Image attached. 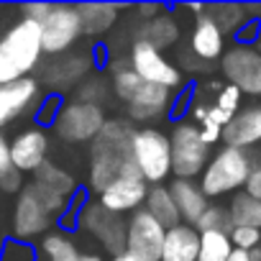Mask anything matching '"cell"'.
Segmentation results:
<instances>
[{
  "label": "cell",
  "mask_w": 261,
  "mask_h": 261,
  "mask_svg": "<svg viewBox=\"0 0 261 261\" xmlns=\"http://www.w3.org/2000/svg\"><path fill=\"white\" fill-rule=\"evenodd\" d=\"M80 21H82V34H105L108 29H113V23L118 21L120 8L115 3H82L77 6Z\"/></svg>",
  "instance_id": "cell-24"
},
{
  "label": "cell",
  "mask_w": 261,
  "mask_h": 261,
  "mask_svg": "<svg viewBox=\"0 0 261 261\" xmlns=\"http://www.w3.org/2000/svg\"><path fill=\"white\" fill-rule=\"evenodd\" d=\"M90 69H92V57L87 51H69L46 67L44 82L54 90H67V87H74L77 82L87 80Z\"/></svg>",
  "instance_id": "cell-18"
},
{
  "label": "cell",
  "mask_w": 261,
  "mask_h": 261,
  "mask_svg": "<svg viewBox=\"0 0 261 261\" xmlns=\"http://www.w3.org/2000/svg\"><path fill=\"white\" fill-rule=\"evenodd\" d=\"M130 159H134L141 179L149 185H162L172 174L169 136L159 128H134L130 134Z\"/></svg>",
  "instance_id": "cell-6"
},
{
  "label": "cell",
  "mask_w": 261,
  "mask_h": 261,
  "mask_svg": "<svg viewBox=\"0 0 261 261\" xmlns=\"http://www.w3.org/2000/svg\"><path fill=\"white\" fill-rule=\"evenodd\" d=\"M197 62H202V64H210V62H215V59H220L223 57V51H225V36H223V31L205 16V11L195 18V26H192V31H190V49H187Z\"/></svg>",
  "instance_id": "cell-19"
},
{
  "label": "cell",
  "mask_w": 261,
  "mask_h": 261,
  "mask_svg": "<svg viewBox=\"0 0 261 261\" xmlns=\"http://www.w3.org/2000/svg\"><path fill=\"white\" fill-rule=\"evenodd\" d=\"M179 36H182L179 21H177L172 13H164V11H162L156 18H151V21H146V23L139 26L136 41H144V44H149V46H154L156 51L164 54V49L174 46V44L179 41Z\"/></svg>",
  "instance_id": "cell-22"
},
{
  "label": "cell",
  "mask_w": 261,
  "mask_h": 261,
  "mask_svg": "<svg viewBox=\"0 0 261 261\" xmlns=\"http://www.w3.org/2000/svg\"><path fill=\"white\" fill-rule=\"evenodd\" d=\"M197 233H230L233 225H230V218H228V210L220 207V205H207V210L200 215V220L192 225Z\"/></svg>",
  "instance_id": "cell-30"
},
{
  "label": "cell",
  "mask_w": 261,
  "mask_h": 261,
  "mask_svg": "<svg viewBox=\"0 0 261 261\" xmlns=\"http://www.w3.org/2000/svg\"><path fill=\"white\" fill-rule=\"evenodd\" d=\"M110 92L125 102L130 120H156L162 115L169 113L172 108V90H164L159 85H151L146 80H141L139 74H134L128 69V62L120 67L110 69Z\"/></svg>",
  "instance_id": "cell-3"
},
{
  "label": "cell",
  "mask_w": 261,
  "mask_h": 261,
  "mask_svg": "<svg viewBox=\"0 0 261 261\" xmlns=\"http://www.w3.org/2000/svg\"><path fill=\"white\" fill-rule=\"evenodd\" d=\"M144 210H146L164 230H169V228H174V225L182 223V220H179V213H177V205H174V200H172L167 185H156V187H151V190L146 192Z\"/></svg>",
  "instance_id": "cell-23"
},
{
  "label": "cell",
  "mask_w": 261,
  "mask_h": 261,
  "mask_svg": "<svg viewBox=\"0 0 261 261\" xmlns=\"http://www.w3.org/2000/svg\"><path fill=\"white\" fill-rule=\"evenodd\" d=\"M169 195H172V200L177 205V213H179V220L185 225H195L210 205L195 179H174L169 185Z\"/></svg>",
  "instance_id": "cell-20"
},
{
  "label": "cell",
  "mask_w": 261,
  "mask_h": 261,
  "mask_svg": "<svg viewBox=\"0 0 261 261\" xmlns=\"http://www.w3.org/2000/svg\"><path fill=\"white\" fill-rule=\"evenodd\" d=\"M113 261H144V258H139V256H134V253H128V251H123V253L113 256Z\"/></svg>",
  "instance_id": "cell-39"
},
{
  "label": "cell",
  "mask_w": 261,
  "mask_h": 261,
  "mask_svg": "<svg viewBox=\"0 0 261 261\" xmlns=\"http://www.w3.org/2000/svg\"><path fill=\"white\" fill-rule=\"evenodd\" d=\"M21 190H23L21 172H16L11 164V141L0 130V192H21Z\"/></svg>",
  "instance_id": "cell-29"
},
{
  "label": "cell",
  "mask_w": 261,
  "mask_h": 261,
  "mask_svg": "<svg viewBox=\"0 0 261 261\" xmlns=\"http://www.w3.org/2000/svg\"><path fill=\"white\" fill-rule=\"evenodd\" d=\"M162 11H164L162 6H136V8H134V13L139 16V23H146V21L156 18Z\"/></svg>",
  "instance_id": "cell-37"
},
{
  "label": "cell",
  "mask_w": 261,
  "mask_h": 261,
  "mask_svg": "<svg viewBox=\"0 0 261 261\" xmlns=\"http://www.w3.org/2000/svg\"><path fill=\"white\" fill-rule=\"evenodd\" d=\"M110 95V85L97 80V77H90L85 82H80L77 87V100L80 102H92V105H100V100H105Z\"/></svg>",
  "instance_id": "cell-31"
},
{
  "label": "cell",
  "mask_w": 261,
  "mask_h": 261,
  "mask_svg": "<svg viewBox=\"0 0 261 261\" xmlns=\"http://www.w3.org/2000/svg\"><path fill=\"white\" fill-rule=\"evenodd\" d=\"M146 192H149V185L141 179V174H128V177H118L113 179L100 195H97V202L120 215V213H134L144 205L146 200Z\"/></svg>",
  "instance_id": "cell-14"
},
{
  "label": "cell",
  "mask_w": 261,
  "mask_h": 261,
  "mask_svg": "<svg viewBox=\"0 0 261 261\" xmlns=\"http://www.w3.org/2000/svg\"><path fill=\"white\" fill-rule=\"evenodd\" d=\"M256 164H261V159L256 154L223 146L218 154L210 156V162L202 169V177H200L197 185H200V190L207 200L223 197V195H230V192L236 195L246 185V179H248V174Z\"/></svg>",
  "instance_id": "cell-5"
},
{
  "label": "cell",
  "mask_w": 261,
  "mask_h": 261,
  "mask_svg": "<svg viewBox=\"0 0 261 261\" xmlns=\"http://www.w3.org/2000/svg\"><path fill=\"white\" fill-rule=\"evenodd\" d=\"M125 62H128L130 72L139 74L146 82H151V85H159L164 90L182 87V72L162 51H156L154 46H149L144 41H134V44H130V51H128Z\"/></svg>",
  "instance_id": "cell-11"
},
{
  "label": "cell",
  "mask_w": 261,
  "mask_h": 261,
  "mask_svg": "<svg viewBox=\"0 0 261 261\" xmlns=\"http://www.w3.org/2000/svg\"><path fill=\"white\" fill-rule=\"evenodd\" d=\"M41 253L46 256V261H72V258L80 256L74 241H72L69 236L59 233V230L44 236V241H41Z\"/></svg>",
  "instance_id": "cell-28"
},
{
  "label": "cell",
  "mask_w": 261,
  "mask_h": 261,
  "mask_svg": "<svg viewBox=\"0 0 261 261\" xmlns=\"http://www.w3.org/2000/svg\"><path fill=\"white\" fill-rule=\"evenodd\" d=\"M49 154V136L44 128H26L11 141V164L16 172H36L41 164H46Z\"/></svg>",
  "instance_id": "cell-17"
},
{
  "label": "cell",
  "mask_w": 261,
  "mask_h": 261,
  "mask_svg": "<svg viewBox=\"0 0 261 261\" xmlns=\"http://www.w3.org/2000/svg\"><path fill=\"white\" fill-rule=\"evenodd\" d=\"M41 29L23 18L0 36V85L26 80L41 59Z\"/></svg>",
  "instance_id": "cell-4"
},
{
  "label": "cell",
  "mask_w": 261,
  "mask_h": 261,
  "mask_svg": "<svg viewBox=\"0 0 261 261\" xmlns=\"http://www.w3.org/2000/svg\"><path fill=\"white\" fill-rule=\"evenodd\" d=\"M31 258H34V253L23 243H8V248L3 253V261H31Z\"/></svg>",
  "instance_id": "cell-34"
},
{
  "label": "cell",
  "mask_w": 261,
  "mask_h": 261,
  "mask_svg": "<svg viewBox=\"0 0 261 261\" xmlns=\"http://www.w3.org/2000/svg\"><path fill=\"white\" fill-rule=\"evenodd\" d=\"M80 225L87 233H92L113 256L125 251V223L115 213L105 210L100 202L85 205V210L80 215Z\"/></svg>",
  "instance_id": "cell-13"
},
{
  "label": "cell",
  "mask_w": 261,
  "mask_h": 261,
  "mask_svg": "<svg viewBox=\"0 0 261 261\" xmlns=\"http://www.w3.org/2000/svg\"><path fill=\"white\" fill-rule=\"evenodd\" d=\"M233 246L228 233H200V251H197V261H228Z\"/></svg>",
  "instance_id": "cell-27"
},
{
  "label": "cell",
  "mask_w": 261,
  "mask_h": 261,
  "mask_svg": "<svg viewBox=\"0 0 261 261\" xmlns=\"http://www.w3.org/2000/svg\"><path fill=\"white\" fill-rule=\"evenodd\" d=\"M197 251H200V233L192 225L179 223L164 233L159 261H197Z\"/></svg>",
  "instance_id": "cell-21"
},
{
  "label": "cell",
  "mask_w": 261,
  "mask_h": 261,
  "mask_svg": "<svg viewBox=\"0 0 261 261\" xmlns=\"http://www.w3.org/2000/svg\"><path fill=\"white\" fill-rule=\"evenodd\" d=\"M130 120H105L102 130L92 141L90 151V190L100 195L113 179L139 174L134 159H130Z\"/></svg>",
  "instance_id": "cell-2"
},
{
  "label": "cell",
  "mask_w": 261,
  "mask_h": 261,
  "mask_svg": "<svg viewBox=\"0 0 261 261\" xmlns=\"http://www.w3.org/2000/svg\"><path fill=\"white\" fill-rule=\"evenodd\" d=\"M164 233L167 230L144 207H139L130 213V220L125 223V251L144 261H159Z\"/></svg>",
  "instance_id": "cell-12"
},
{
  "label": "cell",
  "mask_w": 261,
  "mask_h": 261,
  "mask_svg": "<svg viewBox=\"0 0 261 261\" xmlns=\"http://www.w3.org/2000/svg\"><path fill=\"white\" fill-rule=\"evenodd\" d=\"M39 100H41V85L31 77L11 85H0V128L26 115L34 105H41Z\"/></svg>",
  "instance_id": "cell-16"
},
{
  "label": "cell",
  "mask_w": 261,
  "mask_h": 261,
  "mask_svg": "<svg viewBox=\"0 0 261 261\" xmlns=\"http://www.w3.org/2000/svg\"><path fill=\"white\" fill-rule=\"evenodd\" d=\"M41 29V51L44 54H67L82 36V21L77 6H51L49 16L39 23Z\"/></svg>",
  "instance_id": "cell-10"
},
{
  "label": "cell",
  "mask_w": 261,
  "mask_h": 261,
  "mask_svg": "<svg viewBox=\"0 0 261 261\" xmlns=\"http://www.w3.org/2000/svg\"><path fill=\"white\" fill-rule=\"evenodd\" d=\"M228 218L233 228H253L261 230V202L248 197L246 192H236L228 202Z\"/></svg>",
  "instance_id": "cell-26"
},
{
  "label": "cell",
  "mask_w": 261,
  "mask_h": 261,
  "mask_svg": "<svg viewBox=\"0 0 261 261\" xmlns=\"http://www.w3.org/2000/svg\"><path fill=\"white\" fill-rule=\"evenodd\" d=\"M72 261H102V258H97V256H90V253H80L77 258H72Z\"/></svg>",
  "instance_id": "cell-41"
},
{
  "label": "cell",
  "mask_w": 261,
  "mask_h": 261,
  "mask_svg": "<svg viewBox=\"0 0 261 261\" xmlns=\"http://www.w3.org/2000/svg\"><path fill=\"white\" fill-rule=\"evenodd\" d=\"M59 102H62V100L49 97V100L44 102V110L39 113V120H44V123H54V118H57V113H59Z\"/></svg>",
  "instance_id": "cell-36"
},
{
  "label": "cell",
  "mask_w": 261,
  "mask_h": 261,
  "mask_svg": "<svg viewBox=\"0 0 261 261\" xmlns=\"http://www.w3.org/2000/svg\"><path fill=\"white\" fill-rule=\"evenodd\" d=\"M51 11V3H31V6H23V18L34 21V23H41Z\"/></svg>",
  "instance_id": "cell-35"
},
{
  "label": "cell",
  "mask_w": 261,
  "mask_h": 261,
  "mask_svg": "<svg viewBox=\"0 0 261 261\" xmlns=\"http://www.w3.org/2000/svg\"><path fill=\"white\" fill-rule=\"evenodd\" d=\"M228 261H251V256H248V251H238V248H233L230 256H228Z\"/></svg>",
  "instance_id": "cell-38"
},
{
  "label": "cell",
  "mask_w": 261,
  "mask_h": 261,
  "mask_svg": "<svg viewBox=\"0 0 261 261\" xmlns=\"http://www.w3.org/2000/svg\"><path fill=\"white\" fill-rule=\"evenodd\" d=\"M220 69L228 85L241 95L261 97V49L253 44H233L220 57Z\"/></svg>",
  "instance_id": "cell-8"
},
{
  "label": "cell",
  "mask_w": 261,
  "mask_h": 261,
  "mask_svg": "<svg viewBox=\"0 0 261 261\" xmlns=\"http://www.w3.org/2000/svg\"><path fill=\"white\" fill-rule=\"evenodd\" d=\"M248 256H251V261H261V246L251 248V251H248Z\"/></svg>",
  "instance_id": "cell-40"
},
{
  "label": "cell",
  "mask_w": 261,
  "mask_h": 261,
  "mask_svg": "<svg viewBox=\"0 0 261 261\" xmlns=\"http://www.w3.org/2000/svg\"><path fill=\"white\" fill-rule=\"evenodd\" d=\"M243 192H246L248 197H253V200L261 202V164H256V167L251 169V174H248V179H246V185H243Z\"/></svg>",
  "instance_id": "cell-33"
},
{
  "label": "cell",
  "mask_w": 261,
  "mask_h": 261,
  "mask_svg": "<svg viewBox=\"0 0 261 261\" xmlns=\"http://www.w3.org/2000/svg\"><path fill=\"white\" fill-rule=\"evenodd\" d=\"M205 16L223 31V36L228 34H238L248 21V8L238 6V3H215V6H205Z\"/></svg>",
  "instance_id": "cell-25"
},
{
  "label": "cell",
  "mask_w": 261,
  "mask_h": 261,
  "mask_svg": "<svg viewBox=\"0 0 261 261\" xmlns=\"http://www.w3.org/2000/svg\"><path fill=\"white\" fill-rule=\"evenodd\" d=\"M172 174L174 179H195L210 162V146L200 139V128L192 120H179L169 136Z\"/></svg>",
  "instance_id": "cell-7"
},
{
  "label": "cell",
  "mask_w": 261,
  "mask_h": 261,
  "mask_svg": "<svg viewBox=\"0 0 261 261\" xmlns=\"http://www.w3.org/2000/svg\"><path fill=\"white\" fill-rule=\"evenodd\" d=\"M228 238H230V246L238 251H251L261 246V230H253V228H233Z\"/></svg>",
  "instance_id": "cell-32"
},
{
  "label": "cell",
  "mask_w": 261,
  "mask_h": 261,
  "mask_svg": "<svg viewBox=\"0 0 261 261\" xmlns=\"http://www.w3.org/2000/svg\"><path fill=\"white\" fill-rule=\"evenodd\" d=\"M51 125H54L57 136L62 141H67V144H87V141H95V136L102 130L105 113H102L100 105L72 100V102L59 108V113H57Z\"/></svg>",
  "instance_id": "cell-9"
},
{
  "label": "cell",
  "mask_w": 261,
  "mask_h": 261,
  "mask_svg": "<svg viewBox=\"0 0 261 261\" xmlns=\"http://www.w3.org/2000/svg\"><path fill=\"white\" fill-rule=\"evenodd\" d=\"M34 174L36 179L23 185L13 207V233L18 238H36L44 233L74 197V179L64 169L46 162Z\"/></svg>",
  "instance_id": "cell-1"
},
{
  "label": "cell",
  "mask_w": 261,
  "mask_h": 261,
  "mask_svg": "<svg viewBox=\"0 0 261 261\" xmlns=\"http://www.w3.org/2000/svg\"><path fill=\"white\" fill-rule=\"evenodd\" d=\"M220 141L230 149H243V151L261 146V102H251L241 108L225 123Z\"/></svg>",
  "instance_id": "cell-15"
},
{
  "label": "cell",
  "mask_w": 261,
  "mask_h": 261,
  "mask_svg": "<svg viewBox=\"0 0 261 261\" xmlns=\"http://www.w3.org/2000/svg\"><path fill=\"white\" fill-rule=\"evenodd\" d=\"M0 195H3V192H0Z\"/></svg>",
  "instance_id": "cell-42"
}]
</instances>
